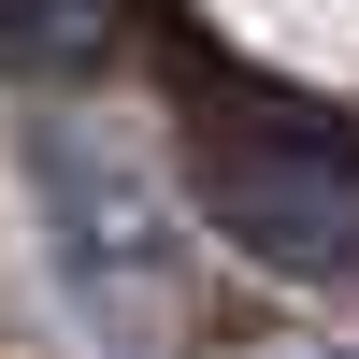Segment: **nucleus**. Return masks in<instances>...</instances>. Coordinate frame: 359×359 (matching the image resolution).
Listing matches in <instances>:
<instances>
[{
	"label": "nucleus",
	"instance_id": "nucleus-3",
	"mask_svg": "<svg viewBox=\"0 0 359 359\" xmlns=\"http://www.w3.org/2000/svg\"><path fill=\"white\" fill-rule=\"evenodd\" d=\"M115 0H0V72H101Z\"/></svg>",
	"mask_w": 359,
	"mask_h": 359
},
{
	"label": "nucleus",
	"instance_id": "nucleus-1",
	"mask_svg": "<svg viewBox=\"0 0 359 359\" xmlns=\"http://www.w3.org/2000/svg\"><path fill=\"white\" fill-rule=\"evenodd\" d=\"M187 187H201V216L245 259H273V273H359V130L345 115L216 86V101L187 115Z\"/></svg>",
	"mask_w": 359,
	"mask_h": 359
},
{
	"label": "nucleus",
	"instance_id": "nucleus-2",
	"mask_svg": "<svg viewBox=\"0 0 359 359\" xmlns=\"http://www.w3.org/2000/svg\"><path fill=\"white\" fill-rule=\"evenodd\" d=\"M29 187H43V230H57V273L72 302L101 316V345H158L172 302H187V259H172V216L130 158H101L86 130H29Z\"/></svg>",
	"mask_w": 359,
	"mask_h": 359
}]
</instances>
